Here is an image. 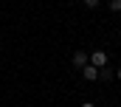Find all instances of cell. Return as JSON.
Here are the masks:
<instances>
[{
    "label": "cell",
    "instance_id": "obj_7",
    "mask_svg": "<svg viewBox=\"0 0 121 107\" xmlns=\"http://www.w3.org/2000/svg\"><path fill=\"white\" fill-rule=\"evenodd\" d=\"M116 79H118V82H121V68H118V71H116Z\"/></svg>",
    "mask_w": 121,
    "mask_h": 107
},
{
    "label": "cell",
    "instance_id": "obj_5",
    "mask_svg": "<svg viewBox=\"0 0 121 107\" xmlns=\"http://www.w3.org/2000/svg\"><path fill=\"white\" fill-rule=\"evenodd\" d=\"M110 11H121V0H110Z\"/></svg>",
    "mask_w": 121,
    "mask_h": 107
},
{
    "label": "cell",
    "instance_id": "obj_3",
    "mask_svg": "<svg viewBox=\"0 0 121 107\" xmlns=\"http://www.w3.org/2000/svg\"><path fill=\"white\" fill-rule=\"evenodd\" d=\"M87 56H90V54L76 51V54H73V65H76V68H85V65H87Z\"/></svg>",
    "mask_w": 121,
    "mask_h": 107
},
{
    "label": "cell",
    "instance_id": "obj_2",
    "mask_svg": "<svg viewBox=\"0 0 121 107\" xmlns=\"http://www.w3.org/2000/svg\"><path fill=\"white\" fill-rule=\"evenodd\" d=\"M82 76H85V82H96V79H99V68L85 65V68H82Z\"/></svg>",
    "mask_w": 121,
    "mask_h": 107
},
{
    "label": "cell",
    "instance_id": "obj_1",
    "mask_svg": "<svg viewBox=\"0 0 121 107\" xmlns=\"http://www.w3.org/2000/svg\"><path fill=\"white\" fill-rule=\"evenodd\" d=\"M110 59H107V51H93L90 56H87V65H93V68H104Z\"/></svg>",
    "mask_w": 121,
    "mask_h": 107
},
{
    "label": "cell",
    "instance_id": "obj_4",
    "mask_svg": "<svg viewBox=\"0 0 121 107\" xmlns=\"http://www.w3.org/2000/svg\"><path fill=\"white\" fill-rule=\"evenodd\" d=\"M113 76H116V73H113V68H107V65H104V68H99V79H101V82H110Z\"/></svg>",
    "mask_w": 121,
    "mask_h": 107
},
{
    "label": "cell",
    "instance_id": "obj_6",
    "mask_svg": "<svg viewBox=\"0 0 121 107\" xmlns=\"http://www.w3.org/2000/svg\"><path fill=\"white\" fill-rule=\"evenodd\" d=\"M85 6L87 9H99V0H85Z\"/></svg>",
    "mask_w": 121,
    "mask_h": 107
},
{
    "label": "cell",
    "instance_id": "obj_8",
    "mask_svg": "<svg viewBox=\"0 0 121 107\" xmlns=\"http://www.w3.org/2000/svg\"><path fill=\"white\" fill-rule=\"evenodd\" d=\"M82 107H96V104H93V102H85V104H82Z\"/></svg>",
    "mask_w": 121,
    "mask_h": 107
}]
</instances>
